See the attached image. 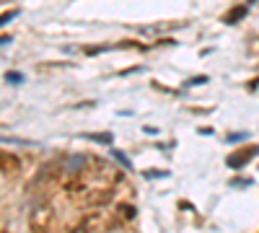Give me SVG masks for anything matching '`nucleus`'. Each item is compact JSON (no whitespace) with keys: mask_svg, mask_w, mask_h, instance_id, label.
Returning <instances> with one entry per match:
<instances>
[{"mask_svg":"<svg viewBox=\"0 0 259 233\" xmlns=\"http://www.w3.org/2000/svg\"><path fill=\"white\" fill-rule=\"evenodd\" d=\"M57 225V210L50 202H39L29 213V230L31 233H52Z\"/></svg>","mask_w":259,"mask_h":233,"instance_id":"f03ea898","label":"nucleus"},{"mask_svg":"<svg viewBox=\"0 0 259 233\" xmlns=\"http://www.w3.org/2000/svg\"><path fill=\"white\" fill-rule=\"evenodd\" d=\"M244 16H249V6H246V3H239V6H233V8L223 16V24L233 26V24H239Z\"/></svg>","mask_w":259,"mask_h":233,"instance_id":"6e6552de","label":"nucleus"},{"mask_svg":"<svg viewBox=\"0 0 259 233\" xmlns=\"http://www.w3.org/2000/svg\"><path fill=\"white\" fill-rule=\"evenodd\" d=\"M18 16V8H11V11H6V13H0V26H6L8 21H13Z\"/></svg>","mask_w":259,"mask_h":233,"instance_id":"9d476101","label":"nucleus"},{"mask_svg":"<svg viewBox=\"0 0 259 233\" xmlns=\"http://www.w3.org/2000/svg\"><path fill=\"white\" fill-rule=\"evenodd\" d=\"M205 80H207L205 75H197V78H189V80L184 83V86H197V83H205Z\"/></svg>","mask_w":259,"mask_h":233,"instance_id":"f8f14e48","label":"nucleus"},{"mask_svg":"<svg viewBox=\"0 0 259 233\" xmlns=\"http://www.w3.org/2000/svg\"><path fill=\"white\" fill-rule=\"evenodd\" d=\"M114 158H119V161H122V163H124V168H130V161H127V158H124V156H122V153H117V151H114Z\"/></svg>","mask_w":259,"mask_h":233,"instance_id":"ddd939ff","label":"nucleus"},{"mask_svg":"<svg viewBox=\"0 0 259 233\" xmlns=\"http://www.w3.org/2000/svg\"><path fill=\"white\" fill-rule=\"evenodd\" d=\"M104 228H112V218L104 215V210H89L78 218V223L70 228V233H99Z\"/></svg>","mask_w":259,"mask_h":233,"instance_id":"7ed1b4c3","label":"nucleus"},{"mask_svg":"<svg viewBox=\"0 0 259 233\" xmlns=\"http://www.w3.org/2000/svg\"><path fill=\"white\" fill-rule=\"evenodd\" d=\"M259 156V145H244V148H239V151H233L228 158H226V166L228 168H244L251 158H256Z\"/></svg>","mask_w":259,"mask_h":233,"instance_id":"39448f33","label":"nucleus"},{"mask_svg":"<svg viewBox=\"0 0 259 233\" xmlns=\"http://www.w3.org/2000/svg\"><path fill=\"white\" fill-rule=\"evenodd\" d=\"M6 80L8 83H21V80H24V75H21V73H6Z\"/></svg>","mask_w":259,"mask_h":233,"instance_id":"9b49d317","label":"nucleus"},{"mask_svg":"<svg viewBox=\"0 0 259 233\" xmlns=\"http://www.w3.org/2000/svg\"><path fill=\"white\" fill-rule=\"evenodd\" d=\"M135 218V205H130V202H122L114 207V213H112V228L117 225H124Z\"/></svg>","mask_w":259,"mask_h":233,"instance_id":"0eeeda50","label":"nucleus"},{"mask_svg":"<svg viewBox=\"0 0 259 233\" xmlns=\"http://www.w3.org/2000/svg\"><path fill=\"white\" fill-rule=\"evenodd\" d=\"M85 140H94V143H101V145H112V135L109 132H96V135H85Z\"/></svg>","mask_w":259,"mask_h":233,"instance_id":"1a4fd4ad","label":"nucleus"},{"mask_svg":"<svg viewBox=\"0 0 259 233\" xmlns=\"http://www.w3.org/2000/svg\"><path fill=\"white\" fill-rule=\"evenodd\" d=\"M65 176H68V163L60 158H52V161L39 166L36 176L31 179V192L34 195H50L52 189L62 187Z\"/></svg>","mask_w":259,"mask_h":233,"instance_id":"f257e3e1","label":"nucleus"},{"mask_svg":"<svg viewBox=\"0 0 259 233\" xmlns=\"http://www.w3.org/2000/svg\"><path fill=\"white\" fill-rule=\"evenodd\" d=\"M0 233H11V230H8V228H0Z\"/></svg>","mask_w":259,"mask_h":233,"instance_id":"4468645a","label":"nucleus"},{"mask_svg":"<svg viewBox=\"0 0 259 233\" xmlns=\"http://www.w3.org/2000/svg\"><path fill=\"white\" fill-rule=\"evenodd\" d=\"M21 168H24V163H21V158L11 151H0V174L3 176H18Z\"/></svg>","mask_w":259,"mask_h":233,"instance_id":"423d86ee","label":"nucleus"},{"mask_svg":"<svg viewBox=\"0 0 259 233\" xmlns=\"http://www.w3.org/2000/svg\"><path fill=\"white\" fill-rule=\"evenodd\" d=\"M114 195H117V189L109 187V184L89 187V192L80 197V202L89 207V210H101V207H106V205H112V202H114Z\"/></svg>","mask_w":259,"mask_h":233,"instance_id":"20e7f679","label":"nucleus"}]
</instances>
